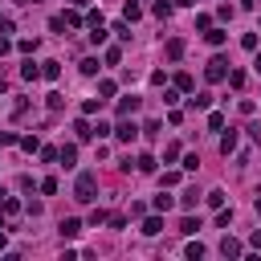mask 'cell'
I'll list each match as a JSON object with an SVG mask.
<instances>
[{"label":"cell","instance_id":"9","mask_svg":"<svg viewBox=\"0 0 261 261\" xmlns=\"http://www.w3.org/2000/svg\"><path fill=\"white\" fill-rule=\"evenodd\" d=\"M57 73H61V65H57V61H41V77L57 82Z\"/></svg>","mask_w":261,"mask_h":261},{"label":"cell","instance_id":"40","mask_svg":"<svg viewBox=\"0 0 261 261\" xmlns=\"http://www.w3.org/2000/svg\"><path fill=\"white\" fill-rule=\"evenodd\" d=\"M171 4H184V8H188V4H196V0H171Z\"/></svg>","mask_w":261,"mask_h":261},{"label":"cell","instance_id":"43","mask_svg":"<svg viewBox=\"0 0 261 261\" xmlns=\"http://www.w3.org/2000/svg\"><path fill=\"white\" fill-rule=\"evenodd\" d=\"M4 245H8V241H4V232H0V249H4Z\"/></svg>","mask_w":261,"mask_h":261},{"label":"cell","instance_id":"33","mask_svg":"<svg viewBox=\"0 0 261 261\" xmlns=\"http://www.w3.org/2000/svg\"><path fill=\"white\" fill-rule=\"evenodd\" d=\"M196 29H204V33H208V29H212V16H208V12H200V16H196Z\"/></svg>","mask_w":261,"mask_h":261},{"label":"cell","instance_id":"21","mask_svg":"<svg viewBox=\"0 0 261 261\" xmlns=\"http://www.w3.org/2000/svg\"><path fill=\"white\" fill-rule=\"evenodd\" d=\"M16 49H20V53H33V49H37V37H20Z\"/></svg>","mask_w":261,"mask_h":261},{"label":"cell","instance_id":"5","mask_svg":"<svg viewBox=\"0 0 261 261\" xmlns=\"http://www.w3.org/2000/svg\"><path fill=\"white\" fill-rule=\"evenodd\" d=\"M220 253H224L228 261H232V257H241V241H237V237H224V241H220Z\"/></svg>","mask_w":261,"mask_h":261},{"label":"cell","instance_id":"14","mask_svg":"<svg viewBox=\"0 0 261 261\" xmlns=\"http://www.w3.org/2000/svg\"><path fill=\"white\" fill-rule=\"evenodd\" d=\"M143 232H147V237L163 232V220H159V216H147V220H143Z\"/></svg>","mask_w":261,"mask_h":261},{"label":"cell","instance_id":"24","mask_svg":"<svg viewBox=\"0 0 261 261\" xmlns=\"http://www.w3.org/2000/svg\"><path fill=\"white\" fill-rule=\"evenodd\" d=\"M98 94H102V98H114V82L102 77V82H98Z\"/></svg>","mask_w":261,"mask_h":261},{"label":"cell","instance_id":"16","mask_svg":"<svg viewBox=\"0 0 261 261\" xmlns=\"http://www.w3.org/2000/svg\"><path fill=\"white\" fill-rule=\"evenodd\" d=\"M204 37H208V45H224V37H228V33H224V29H216V24H212V29H208V33H204Z\"/></svg>","mask_w":261,"mask_h":261},{"label":"cell","instance_id":"15","mask_svg":"<svg viewBox=\"0 0 261 261\" xmlns=\"http://www.w3.org/2000/svg\"><path fill=\"white\" fill-rule=\"evenodd\" d=\"M143 16V8L135 4V0H126V8H122V20H139Z\"/></svg>","mask_w":261,"mask_h":261},{"label":"cell","instance_id":"37","mask_svg":"<svg viewBox=\"0 0 261 261\" xmlns=\"http://www.w3.org/2000/svg\"><path fill=\"white\" fill-rule=\"evenodd\" d=\"M12 143H20V139H16L12 130H0V147H12Z\"/></svg>","mask_w":261,"mask_h":261},{"label":"cell","instance_id":"31","mask_svg":"<svg viewBox=\"0 0 261 261\" xmlns=\"http://www.w3.org/2000/svg\"><path fill=\"white\" fill-rule=\"evenodd\" d=\"M167 208H171V196L159 192V196H155V212H167Z\"/></svg>","mask_w":261,"mask_h":261},{"label":"cell","instance_id":"23","mask_svg":"<svg viewBox=\"0 0 261 261\" xmlns=\"http://www.w3.org/2000/svg\"><path fill=\"white\" fill-rule=\"evenodd\" d=\"M228 86L241 90V86H245V73H241V69H228Z\"/></svg>","mask_w":261,"mask_h":261},{"label":"cell","instance_id":"32","mask_svg":"<svg viewBox=\"0 0 261 261\" xmlns=\"http://www.w3.org/2000/svg\"><path fill=\"white\" fill-rule=\"evenodd\" d=\"M196 228H200V220H192V216H184V220H179V232H196Z\"/></svg>","mask_w":261,"mask_h":261},{"label":"cell","instance_id":"12","mask_svg":"<svg viewBox=\"0 0 261 261\" xmlns=\"http://www.w3.org/2000/svg\"><path fill=\"white\" fill-rule=\"evenodd\" d=\"M220 151H224V155H232V151H237V130L220 135Z\"/></svg>","mask_w":261,"mask_h":261},{"label":"cell","instance_id":"39","mask_svg":"<svg viewBox=\"0 0 261 261\" xmlns=\"http://www.w3.org/2000/svg\"><path fill=\"white\" fill-rule=\"evenodd\" d=\"M253 249H261V228H257V232H253Z\"/></svg>","mask_w":261,"mask_h":261},{"label":"cell","instance_id":"19","mask_svg":"<svg viewBox=\"0 0 261 261\" xmlns=\"http://www.w3.org/2000/svg\"><path fill=\"white\" fill-rule=\"evenodd\" d=\"M167 57L179 61V57H184V41H167Z\"/></svg>","mask_w":261,"mask_h":261},{"label":"cell","instance_id":"8","mask_svg":"<svg viewBox=\"0 0 261 261\" xmlns=\"http://www.w3.org/2000/svg\"><path fill=\"white\" fill-rule=\"evenodd\" d=\"M20 77H29V82H37V77H41V65H33V57H29V61L20 65Z\"/></svg>","mask_w":261,"mask_h":261},{"label":"cell","instance_id":"25","mask_svg":"<svg viewBox=\"0 0 261 261\" xmlns=\"http://www.w3.org/2000/svg\"><path fill=\"white\" fill-rule=\"evenodd\" d=\"M192 106H200V110H208V106H212V94H208V90H204V94H196V98H192Z\"/></svg>","mask_w":261,"mask_h":261},{"label":"cell","instance_id":"7","mask_svg":"<svg viewBox=\"0 0 261 261\" xmlns=\"http://www.w3.org/2000/svg\"><path fill=\"white\" fill-rule=\"evenodd\" d=\"M102 61H106V65H118V61H122V49H118V45H106Z\"/></svg>","mask_w":261,"mask_h":261},{"label":"cell","instance_id":"17","mask_svg":"<svg viewBox=\"0 0 261 261\" xmlns=\"http://www.w3.org/2000/svg\"><path fill=\"white\" fill-rule=\"evenodd\" d=\"M192 86H196V82H192V73H175V90H179V94H188Z\"/></svg>","mask_w":261,"mask_h":261},{"label":"cell","instance_id":"13","mask_svg":"<svg viewBox=\"0 0 261 261\" xmlns=\"http://www.w3.org/2000/svg\"><path fill=\"white\" fill-rule=\"evenodd\" d=\"M77 232H82V220H73V216L61 220V237H77Z\"/></svg>","mask_w":261,"mask_h":261},{"label":"cell","instance_id":"11","mask_svg":"<svg viewBox=\"0 0 261 261\" xmlns=\"http://www.w3.org/2000/svg\"><path fill=\"white\" fill-rule=\"evenodd\" d=\"M73 135H77V139H94V126H90L86 118H77V122H73Z\"/></svg>","mask_w":261,"mask_h":261},{"label":"cell","instance_id":"27","mask_svg":"<svg viewBox=\"0 0 261 261\" xmlns=\"http://www.w3.org/2000/svg\"><path fill=\"white\" fill-rule=\"evenodd\" d=\"M0 208H4L8 216H16V212H20V200H12V196H8V200H0Z\"/></svg>","mask_w":261,"mask_h":261},{"label":"cell","instance_id":"1","mask_svg":"<svg viewBox=\"0 0 261 261\" xmlns=\"http://www.w3.org/2000/svg\"><path fill=\"white\" fill-rule=\"evenodd\" d=\"M94 196H98V175H94V171H77V179H73V200H77V204H94Z\"/></svg>","mask_w":261,"mask_h":261},{"label":"cell","instance_id":"34","mask_svg":"<svg viewBox=\"0 0 261 261\" xmlns=\"http://www.w3.org/2000/svg\"><path fill=\"white\" fill-rule=\"evenodd\" d=\"M49 29H53V33H65L69 24H65V16H53V20H49Z\"/></svg>","mask_w":261,"mask_h":261},{"label":"cell","instance_id":"42","mask_svg":"<svg viewBox=\"0 0 261 261\" xmlns=\"http://www.w3.org/2000/svg\"><path fill=\"white\" fill-rule=\"evenodd\" d=\"M253 208H257V216H261V196H257V204H253Z\"/></svg>","mask_w":261,"mask_h":261},{"label":"cell","instance_id":"2","mask_svg":"<svg viewBox=\"0 0 261 261\" xmlns=\"http://www.w3.org/2000/svg\"><path fill=\"white\" fill-rule=\"evenodd\" d=\"M204 77H208V82H224V77H228V61H224V57H212V61L204 65Z\"/></svg>","mask_w":261,"mask_h":261},{"label":"cell","instance_id":"26","mask_svg":"<svg viewBox=\"0 0 261 261\" xmlns=\"http://www.w3.org/2000/svg\"><path fill=\"white\" fill-rule=\"evenodd\" d=\"M208 126H212V130H224V114L212 110V114H208Z\"/></svg>","mask_w":261,"mask_h":261},{"label":"cell","instance_id":"6","mask_svg":"<svg viewBox=\"0 0 261 261\" xmlns=\"http://www.w3.org/2000/svg\"><path fill=\"white\" fill-rule=\"evenodd\" d=\"M151 12H155L159 20H167V16H171V0H155V4H151Z\"/></svg>","mask_w":261,"mask_h":261},{"label":"cell","instance_id":"44","mask_svg":"<svg viewBox=\"0 0 261 261\" xmlns=\"http://www.w3.org/2000/svg\"><path fill=\"white\" fill-rule=\"evenodd\" d=\"M241 4H245V8H249V4H257V0H241Z\"/></svg>","mask_w":261,"mask_h":261},{"label":"cell","instance_id":"36","mask_svg":"<svg viewBox=\"0 0 261 261\" xmlns=\"http://www.w3.org/2000/svg\"><path fill=\"white\" fill-rule=\"evenodd\" d=\"M208 204L212 208H224V192H208Z\"/></svg>","mask_w":261,"mask_h":261},{"label":"cell","instance_id":"30","mask_svg":"<svg viewBox=\"0 0 261 261\" xmlns=\"http://www.w3.org/2000/svg\"><path fill=\"white\" fill-rule=\"evenodd\" d=\"M41 192H45V196H53V192H57V179H53V175H45V179H41Z\"/></svg>","mask_w":261,"mask_h":261},{"label":"cell","instance_id":"22","mask_svg":"<svg viewBox=\"0 0 261 261\" xmlns=\"http://www.w3.org/2000/svg\"><path fill=\"white\" fill-rule=\"evenodd\" d=\"M82 73L94 77V73H98V57H86V61H82Z\"/></svg>","mask_w":261,"mask_h":261},{"label":"cell","instance_id":"35","mask_svg":"<svg viewBox=\"0 0 261 261\" xmlns=\"http://www.w3.org/2000/svg\"><path fill=\"white\" fill-rule=\"evenodd\" d=\"M241 45H245V49L253 53V49H257V33H245V37H241Z\"/></svg>","mask_w":261,"mask_h":261},{"label":"cell","instance_id":"20","mask_svg":"<svg viewBox=\"0 0 261 261\" xmlns=\"http://www.w3.org/2000/svg\"><path fill=\"white\" fill-rule=\"evenodd\" d=\"M20 147L33 155V151H41V139H37V135H24V139H20Z\"/></svg>","mask_w":261,"mask_h":261},{"label":"cell","instance_id":"3","mask_svg":"<svg viewBox=\"0 0 261 261\" xmlns=\"http://www.w3.org/2000/svg\"><path fill=\"white\" fill-rule=\"evenodd\" d=\"M139 130H143V126H135V122H126V118H122V122L114 126V139H118V143H130Z\"/></svg>","mask_w":261,"mask_h":261},{"label":"cell","instance_id":"18","mask_svg":"<svg viewBox=\"0 0 261 261\" xmlns=\"http://www.w3.org/2000/svg\"><path fill=\"white\" fill-rule=\"evenodd\" d=\"M135 167H139V171H155V155H147V151H143V155L135 159Z\"/></svg>","mask_w":261,"mask_h":261},{"label":"cell","instance_id":"38","mask_svg":"<svg viewBox=\"0 0 261 261\" xmlns=\"http://www.w3.org/2000/svg\"><path fill=\"white\" fill-rule=\"evenodd\" d=\"M12 29H16V24H12V20H8V16H0V37H8V33H12Z\"/></svg>","mask_w":261,"mask_h":261},{"label":"cell","instance_id":"29","mask_svg":"<svg viewBox=\"0 0 261 261\" xmlns=\"http://www.w3.org/2000/svg\"><path fill=\"white\" fill-rule=\"evenodd\" d=\"M114 33H118L122 41H130V20H118V24H114Z\"/></svg>","mask_w":261,"mask_h":261},{"label":"cell","instance_id":"28","mask_svg":"<svg viewBox=\"0 0 261 261\" xmlns=\"http://www.w3.org/2000/svg\"><path fill=\"white\" fill-rule=\"evenodd\" d=\"M200 257H204V245L192 241V245H188V261H200Z\"/></svg>","mask_w":261,"mask_h":261},{"label":"cell","instance_id":"10","mask_svg":"<svg viewBox=\"0 0 261 261\" xmlns=\"http://www.w3.org/2000/svg\"><path fill=\"white\" fill-rule=\"evenodd\" d=\"M139 110V98H118V114L126 118V114H135Z\"/></svg>","mask_w":261,"mask_h":261},{"label":"cell","instance_id":"4","mask_svg":"<svg viewBox=\"0 0 261 261\" xmlns=\"http://www.w3.org/2000/svg\"><path fill=\"white\" fill-rule=\"evenodd\" d=\"M57 163H65V167H73V163H77V147H73V143H65V147L57 151Z\"/></svg>","mask_w":261,"mask_h":261},{"label":"cell","instance_id":"41","mask_svg":"<svg viewBox=\"0 0 261 261\" xmlns=\"http://www.w3.org/2000/svg\"><path fill=\"white\" fill-rule=\"evenodd\" d=\"M69 4H73V8H82V4H86V0H69Z\"/></svg>","mask_w":261,"mask_h":261}]
</instances>
